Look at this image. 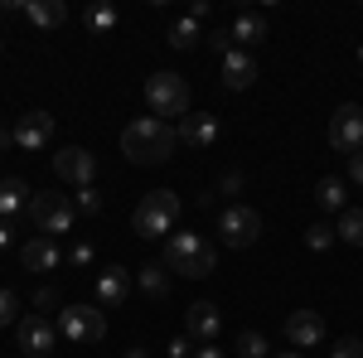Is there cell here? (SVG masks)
Listing matches in <instances>:
<instances>
[{"instance_id":"obj_1","label":"cell","mask_w":363,"mask_h":358,"mask_svg":"<svg viewBox=\"0 0 363 358\" xmlns=\"http://www.w3.org/2000/svg\"><path fill=\"white\" fill-rule=\"evenodd\" d=\"M174 145H179V131H169V121L160 116H140L121 131V150L131 165H160L174 155Z\"/></svg>"},{"instance_id":"obj_2","label":"cell","mask_w":363,"mask_h":358,"mask_svg":"<svg viewBox=\"0 0 363 358\" xmlns=\"http://www.w3.org/2000/svg\"><path fill=\"white\" fill-rule=\"evenodd\" d=\"M165 262L169 272H179V276H189V281H203V276H213L218 272V252L208 247L199 233H174L165 242Z\"/></svg>"},{"instance_id":"obj_3","label":"cell","mask_w":363,"mask_h":358,"mask_svg":"<svg viewBox=\"0 0 363 358\" xmlns=\"http://www.w3.org/2000/svg\"><path fill=\"white\" fill-rule=\"evenodd\" d=\"M179 218V198L169 189H150L145 198L136 203V213H131V228H136L140 237H169V228Z\"/></svg>"},{"instance_id":"obj_4","label":"cell","mask_w":363,"mask_h":358,"mask_svg":"<svg viewBox=\"0 0 363 358\" xmlns=\"http://www.w3.org/2000/svg\"><path fill=\"white\" fill-rule=\"evenodd\" d=\"M145 102H150V111L165 121V116H189V83L179 78V73H150L145 78Z\"/></svg>"},{"instance_id":"obj_5","label":"cell","mask_w":363,"mask_h":358,"mask_svg":"<svg viewBox=\"0 0 363 358\" xmlns=\"http://www.w3.org/2000/svg\"><path fill=\"white\" fill-rule=\"evenodd\" d=\"M58 339H63V334H58V325L49 320V315H39V310H29V315H20V320H15V344H20L29 358H49Z\"/></svg>"},{"instance_id":"obj_6","label":"cell","mask_w":363,"mask_h":358,"mask_svg":"<svg viewBox=\"0 0 363 358\" xmlns=\"http://www.w3.org/2000/svg\"><path fill=\"white\" fill-rule=\"evenodd\" d=\"M58 334L68 344H97V339H107V315L92 305H68V310H58Z\"/></svg>"},{"instance_id":"obj_7","label":"cell","mask_w":363,"mask_h":358,"mask_svg":"<svg viewBox=\"0 0 363 358\" xmlns=\"http://www.w3.org/2000/svg\"><path fill=\"white\" fill-rule=\"evenodd\" d=\"M262 237V213L247 208V203H233L218 213V242L223 247H252Z\"/></svg>"},{"instance_id":"obj_8","label":"cell","mask_w":363,"mask_h":358,"mask_svg":"<svg viewBox=\"0 0 363 358\" xmlns=\"http://www.w3.org/2000/svg\"><path fill=\"white\" fill-rule=\"evenodd\" d=\"M29 218L44 237H58V233H73V203L63 194H34L29 198Z\"/></svg>"},{"instance_id":"obj_9","label":"cell","mask_w":363,"mask_h":358,"mask_svg":"<svg viewBox=\"0 0 363 358\" xmlns=\"http://www.w3.org/2000/svg\"><path fill=\"white\" fill-rule=\"evenodd\" d=\"M330 150H339V155L363 150V107L359 102H344V107L330 116Z\"/></svg>"},{"instance_id":"obj_10","label":"cell","mask_w":363,"mask_h":358,"mask_svg":"<svg viewBox=\"0 0 363 358\" xmlns=\"http://www.w3.org/2000/svg\"><path fill=\"white\" fill-rule=\"evenodd\" d=\"M54 174L63 179V184L87 189V184H92V174H97V155H87L83 145H63V150H54Z\"/></svg>"},{"instance_id":"obj_11","label":"cell","mask_w":363,"mask_h":358,"mask_svg":"<svg viewBox=\"0 0 363 358\" xmlns=\"http://www.w3.org/2000/svg\"><path fill=\"white\" fill-rule=\"evenodd\" d=\"M10 136H15L20 150L39 155V150H49V140H54V116H49V111H25V116L10 126Z\"/></svg>"},{"instance_id":"obj_12","label":"cell","mask_w":363,"mask_h":358,"mask_svg":"<svg viewBox=\"0 0 363 358\" xmlns=\"http://www.w3.org/2000/svg\"><path fill=\"white\" fill-rule=\"evenodd\" d=\"M184 334L199 339V344H218V334H223V310L208 301H194L184 310Z\"/></svg>"},{"instance_id":"obj_13","label":"cell","mask_w":363,"mask_h":358,"mask_svg":"<svg viewBox=\"0 0 363 358\" xmlns=\"http://www.w3.org/2000/svg\"><path fill=\"white\" fill-rule=\"evenodd\" d=\"M257 83V58L247 49H228L223 54V87L228 92H247Z\"/></svg>"},{"instance_id":"obj_14","label":"cell","mask_w":363,"mask_h":358,"mask_svg":"<svg viewBox=\"0 0 363 358\" xmlns=\"http://www.w3.org/2000/svg\"><path fill=\"white\" fill-rule=\"evenodd\" d=\"M286 339H291L296 349H315V344L325 339V320H320L315 310H296V315H286Z\"/></svg>"},{"instance_id":"obj_15","label":"cell","mask_w":363,"mask_h":358,"mask_svg":"<svg viewBox=\"0 0 363 358\" xmlns=\"http://www.w3.org/2000/svg\"><path fill=\"white\" fill-rule=\"evenodd\" d=\"M218 131H223V126H218V116H208V111H199V116H184V121H179V140L194 145V150H208V145L218 140Z\"/></svg>"},{"instance_id":"obj_16","label":"cell","mask_w":363,"mask_h":358,"mask_svg":"<svg viewBox=\"0 0 363 358\" xmlns=\"http://www.w3.org/2000/svg\"><path fill=\"white\" fill-rule=\"evenodd\" d=\"M126 291H131V272L126 267H107V272L97 276V305L102 310H116V305L126 301Z\"/></svg>"},{"instance_id":"obj_17","label":"cell","mask_w":363,"mask_h":358,"mask_svg":"<svg viewBox=\"0 0 363 358\" xmlns=\"http://www.w3.org/2000/svg\"><path fill=\"white\" fill-rule=\"evenodd\" d=\"M20 262H25L29 272H58V262H63V252H58V237H34V242H25Z\"/></svg>"},{"instance_id":"obj_18","label":"cell","mask_w":363,"mask_h":358,"mask_svg":"<svg viewBox=\"0 0 363 358\" xmlns=\"http://www.w3.org/2000/svg\"><path fill=\"white\" fill-rule=\"evenodd\" d=\"M136 281H140V291H145V301H169V267L155 257V262H145L136 272Z\"/></svg>"},{"instance_id":"obj_19","label":"cell","mask_w":363,"mask_h":358,"mask_svg":"<svg viewBox=\"0 0 363 358\" xmlns=\"http://www.w3.org/2000/svg\"><path fill=\"white\" fill-rule=\"evenodd\" d=\"M20 10H25L39 29H58L68 20V5H63V0H20Z\"/></svg>"},{"instance_id":"obj_20","label":"cell","mask_w":363,"mask_h":358,"mask_svg":"<svg viewBox=\"0 0 363 358\" xmlns=\"http://www.w3.org/2000/svg\"><path fill=\"white\" fill-rule=\"evenodd\" d=\"M262 39H267V15L242 10V15L233 20V44H238V49H252V44H262Z\"/></svg>"},{"instance_id":"obj_21","label":"cell","mask_w":363,"mask_h":358,"mask_svg":"<svg viewBox=\"0 0 363 358\" xmlns=\"http://www.w3.org/2000/svg\"><path fill=\"white\" fill-rule=\"evenodd\" d=\"M29 198H34V194H29L25 179H0V218L10 223V218H15V213L29 203Z\"/></svg>"},{"instance_id":"obj_22","label":"cell","mask_w":363,"mask_h":358,"mask_svg":"<svg viewBox=\"0 0 363 358\" xmlns=\"http://www.w3.org/2000/svg\"><path fill=\"white\" fill-rule=\"evenodd\" d=\"M315 203H320L325 213H335V208H344V179H339V174H325V179L315 184Z\"/></svg>"},{"instance_id":"obj_23","label":"cell","mask_w":363,"mask_h":358,"mask_svg":"<svg viewBox=\"0 0 363 358\" xmlns=\"http://www.w3.org/2000/svg\"><path fill=\"white\" fill-rule=\"evenodd\" d=\"M199 39H203V29H199L194 15H184V20H174V25H169V49H194Z\"/></svg>"},{"instance_id":"obj_24","label":"cell","mask_w":363,"mask_h":358,"mask_svg":"<svg viewBox=\"0 0 363 358\" xmlns=\"http://www.w3.org/2000/svg\"><path fill=\"white\" fill-rule=\"evenodd\" d=\"M339 242H349V247H363V208H344V218H339Z\"/></svg>"},{"instance_id":"obj_25","label":"cell","mask_w":363,"mask_h":358,"mask_svg":"<svg viewBox=\"0 0 363 358\" xmlns=\"http://www.w3.org/2000/svg\"><path fill=\"white\" fill-rule=\"evenodd\" d=\"M83 20H87V29H92V34H112L121 15H116V5H87Z\"/></svg>"},{"instance_id":"obj_26","label":"cell","mask_w":363,"mask_h":358,"mask_svg":"<svg viewBox=\"0 0 363 358\" xmlns=\"http://www.w3.org/2000/svg\"><path fill=\"white\" fill-rule=\"evenodd\" d=\"M238 358H272V349H267V334L242 330V334H238Z\"/></svg>"},{"instance_id":"obj_27","label":"cell","mask_w":363,"mask_h":358,"mask_svg":"<svg viewBox=\"0 0 363 358\" xmlns=\"http://www.w3.org/2000/svg\"><path fill=\"white\" fill-rule=\"evenodd\" d=\"M335 228H330V223H315V228H306V247L310 252H325V247H335Z\"/></svg>"},{"instance_id":"obj_28","label":"cell","mask_w":363,"mask_h":358,"mask_svg":"<svg viewBox=\"0 0 363 358\" xmlns=\"http://www.w3.org/2000/svg\"><path fill=\"white\" fill-rule=\"evenodd\" d=\"M15 310H20L15 291H10V286H0V330H5V325H15Z\"/></svg>"},{"instance_id":"obj_29","label":"cell","mask_w":363,"mask_h":358,"mask_svg":"<svg viewBox=\"0 0 363 358\" xmlns=\"http://www.w3.org/2000/svg\"><path fill=\"white\" fill-rule=\"evenodd\" d=\"M330 358H363V339H354V334H349V339H339Z\"/></svg>"},{"instance_id":"obj_30","label":"cell","mask_w":363,"mask_h":358,"mask_svg":"<svg viewBox=\"0 0 363 358\" xmlns=\"http://www.w3.org/2000/svg\"><path fill=\"white\" fill-rule=\"evenodd\" d=\"M78 208H83V213H102V194L92 189V184H87V189H78Z\"/></svg>"},{"instance_id":"obj_31","label":"cell","mask_w":363,"mask_h":358,"mask_svg":"<svg viewBox=\"0 0 363 358\" xmlns=\"http://www.w3.org/2000/svg\"><path fill=\"white\" fill-rule=\"evenodd\" d=\"M208 49H218V54L238 49V44H233V29H208Z\"/></svg>"},{"instance_id":"obj_32","label":"cell","mask_w":363,"mask_h":358,"mask_svg":"<svg viewBox=\"0 0 363 358\" xmlns=\"http://www.w3.org/2000/svg\"><path fill=\"white\" fill-rule=\"evenodd\" d=\"M68 262L73 267H92V242H78V247L68 252Z\"/></svg>"},{"instance_id":"obj_33","label":"cell","mask_w":363,"mask_h":358,"mask_svg":"<svg viewBox=\"0 0 363 358\" xmlns=\"http://www.w3.org/2000/svg\"><path fill=\"white\" fill-rule=\"evenodd\" d=\"M242 189V174H238V169H228L223 179H218V194H238Z\"/></svg>"},{"instance_id":"obj_34","label":"cell","mask_w":363,"mask_h":358,"mask_svg":"<svg viewBox=\"0 0 363 358\" xmlns=\"http://www.w3.org/2000/svg\"><path fill=\"white\" fill-rule=\"evenodd\" d=\"M34 305H39V310H49V305H58V291H54V286H39V296H34Z\"/></svg>"},{"instance_id":"obj_35","label":"cell","mask_w":363,"mask_h":358,"mask_svg":"<svg viewBox=\"0 0 363 358\" xmlns=\"http://www.w3.org/2000/svg\"><path fill=\"white\" fill-rule=\"evenodd\" d=\"M349 179H354V184H363V150H354V155H349Z\"/></svg>"},{"instance_id":"obj_36","label":"cell","mask_w":363,"mask_h":358,"mask_svg":"<svg viewBox=\"0 0 363 358\" xmlns=\"http://www.w3.org/2000/svg\"><path fill=\"white\" fill-rule=\"evenodd\" d=\"M194 354V349H189V334H184V339H174V344H169V358H189Z\"/></svg>"},{"instance_id":"obj_37","label":"cell","mask_w":363,"mask_h":358,"mask_svg":"<svg viewBox=\"0 0 363 358\" xmlns=\"http://www.w3.org/2000/svg\"><path fill=\"white\" fill-rule=\"evenodd\" d=\"M194 358H228V354L218 349V344H199V349H194Z\"/></svg>"},{"instance_id":"obj_38","label":"cell","mask_w":363,"mask_h":358,"mask_svg":"<svg viewBox=\"0 0 363 358\" xmlns=\"http://www.w3.org/2000/svg\"><path fill=\"white\" fill-rule=\"evenodd\" d=\"M5 247H10V223L0 218V252H5Z\"/></svg>"},{"instance_id":"obj_39","label":"cell","mask_w":363,"mask_h":358,"mask_svg":"<svg viewBox=\"0 0 363 358\" xmlns=\"http://www.w3.org/2000/svg\"><path fill=\"white\" fill-rule=\"evenodd\" d=\"M5 145H15V136H10V131H0V150H5Z\"/></svg>"},{"instance_id":"obj_40","label":"cell","mask_w":363,"mask_h":358,"mask_svg":"<svg viewBox=\"0 0 363 358\" xmlns=\"http://www.w3.org/2000/svg\"><path fill=\"white\" fill-rule=\"evenodd\" d=\"M126 358H150V354H145V349H131V354H126Z\"/></svg>"},{"instance_id":"obj_41","label":"cell","mask_w":363,"mask_h":358,"mask_svg":"<svg viewBox=\"0 0 363 358\" xmlns=\"http://www.w3.org/2000/svg\"><path fill=\"white\" fill-rule=\"evenodd\" d=\"M272 358H306V354H272Z\"/></svg>"},{"instance_id":"obj_42","label":"cell","mask_w":363,"mask_h":358,"mask_svg":"<svg viewBox=\"0 0 363 358\" xmlns=\"http://www.w3.org/2000/svg\"><path fill=\"white\" fill-rule=\"evenodd\" d=\"M359 58H363V49H359Z\"/></svg>"}]
</instances>
